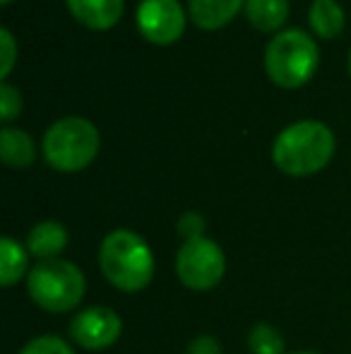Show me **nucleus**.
I'll use <instances>...</instances> for the list:
<instances>
[{
	"label": "nucleus",
	"instance_id": "f257e3e1",
	"mask_svg": "<svg viewBox=\"0 0 351 354\" xmlns=\"http://www.w3.org/2000/svg\"><path fill=\"white\" fill-rule=\"evenodd\" d=\"M99 268L108 284L128 294L142 292L154 277V253L140 234L113 229L99 248Z\"/></svg>",
	"mask_w": 351,
	"mask_h": 354
},
{
	"label": "nucleus",
	"instance_id": "f03ea898",
	"mask_svg": "<svg viewBox=\"0 0 351 354\" xmlns=\"http://www.w3.org/2000/svg\"><path fill=\"white\" fill-rule=\"evenodd\" d=\"M334 136L320 121H299L286 126L272 145V162L289 176H310L330 164Z\"/></svg>",
	"mask_w": 351,
	"mask_h": 354
},
{
	"label": "nucleus",
	"instance_id": "7ed1b4c3",
	"mask_svg": "<svg viewBox=\"0 0 351 354\" xmlns=\"http://www.w3.org/2000/svg\"><path fill=\"white\" fill-rule=\"evenodd\" d=\"M27 292L37 306L48 313H68L85 299V272L70 261H39L27 275Z\"/></svg>",
	"mask_w": 351,
	"mask_h": 354
},
{
	"label": "nucleus",
	"instance_id": "20e7f679",
	"mask_svg": "<svg viewBox=\"0 0 351 354\" xmlns=\"http://www.w3.org/2000/svg\"><path fill=\"white\" fill-rule=\"evenodd\" d=\"M43 157L58 171H82L99 154V131L82 116L58 118L43 133Z\"/></svg>",
	"mask_w": 351,
	"mask_h": 354
},
{
	"label": "nucleus",
	"instance_id": "39448f33",
	"mask_svg": "<svg viewBox=\"0 0 351 354\" xmlns=\"http://www.w3.org/2000/svg\"><path fill=\"white\" fill-rule=\"evenodd\" d=\"M318 68V44L303 29L274 34L265 48V71L279 87H301Z\"/></svg>",
	"mask_w": 351,
	"mask_h": 354
},
{
	"label": "nucleus",
	"instance_id": "423d86ee",
	"mask_svg": "<svg viewBox=\"0 0 351 354\" xmlns=\"http://www.w3.org/2000/svg\"><path fill=\"white\" fill-rule=\"evenodd\" d=\"M226 272V256L221 246L212 239L183 241L176 253V275L183 287L192 292H207L221 282Z\"/></svg>",
	"mask_w": 351,
	"mask_h": 354
},
{
	"label": "nucleus",
	"instance_id": "0eeeda50",
	"mask_svg": "<svg viewBox=\"0 0 351 354\" xmlns=\"http://www.w3.org/2000/svg\"><path fill=\"white\" fill-rule=\"evenodd\" d=\"M137 29L152 44H174L185 32V12L178 0H142L137 5Z\"/></svg>",
	"mask_w": 351,
	"mask_h": 354
},
{
	"label": "nucleus",
	"instance_id": "6e6552de",
	"mask_svg": "<svg viewBox=\"0 0 351 354\" xmlns=\"http://www.w3.org/2000/svg\"><path fill=\"white\" fill-rule=\"evenodd\" d=\"M123 321L108 306H89L70 321V337L85 350H106L121 337Z\"/></svg>",
	"mask_w": 351,
	"mask_h": 354
},
{
	"label": "nucleus",
	"instance_id": "1a4fd4ad",
	"mask_svg": "<svg viewBox=\"0 0 351 354\" xmlns=\"http://www.w3.org/2000/svg\"><path fill=\"white\" fill-rule=\"evenodd\" d=\"M66 3L72 17L89 29H111L126 8L123 0H66Z\"/></svg>",
	"mask_w": 351,
	"mask_h": 354
},
{
	"label": "nucleus",
	"instance_id": "9d476101",
	"mask_svg": "<svg viewBox=\"0 0 351 354\" xmlns=\"http://www.w3.org/2000/svg\"><path fill=\"white\" fill-rule=\"evenodd\" d=\"M68 246V232L61 222L46 219L29 229L27 234V251L39 261H51L58 258Z\"/></svg>",
	"mask_w": 351,
	"mask_h": 354
},
{
	"label": "nucleus",
	"instance_id": "9b49d317",
	"mask_svg": "<svg viewBox=\"0 0 351 354\" xmlns=\"http://www.w3.org/2000/svg\"><path fill=\"white\" fill-rule=\"evenodd\" d=\"M245 0H188L192 22L200 29H219L236 17Z\"/></svg>",
	"mask_w": 351,
	"mask_h": 354
},
{
	"label": "nucleus",
	"instance_id": "f8f14e48",
	"mask_svg": "<svg viewBox=\"0 0 351 354\" xmlns=\"http://www.w3.org/2000/svg\"><path fill=\"white\" fill-rule=\"evenodd\" d=\"M0 159L12 169H24L37 159V145L32 136L19 128L5 126L0 131Z\"/></svg>",
	"mask_w": 351,
	"mask_h": 354
},
{
	"label": "nucleus",
	"instance_id": "ddd939ff",
	"mask_svg": "<svg viewBox=\"0 0 351 354\" xmlns=\"http://www.w3.org/2000/svg\"><path fill=\"white\" fill-rule=\"evenodd\" d=\"M245 17L260 32H277L289 17V0H245Z\"/></svg>",
	"mask_w": 351,
	"mask_h": 354
},
{
	"label": "nucleus",
	"instance_id": "4468645a",
	"mask_svg": "<svg viewBox=\"0 0 351 354\" xmlns=\"http://www.w3.org/2000/svg\"><path fill=\"white\" fill-rule=\"evenodd\" d=\"M310 27L318 37L323 39H334L342 34L344 29V10L337 0H313L310 5Z\"/></svg>",
	"mask_w": 351,
	"mask_h": 354
},
{
	"label": "nucleus",
	"instance_id": "2eb2a0df",
	"mask_svg": "<svg viewBox=\"0 0 351 354\" xmlns=\"http://www.w3.org/2000/svg\"><path fill=\"white\" fill-rule=\"evenodd\" d=\"M27 251L12 236L0 239V284L14 287L27 272Z\"/></svg>",
	"mask_w": 351,
	"mask_h": 354
},
{
	"label": "nucleus",
	"instance_id": "dca6fc26",
	"mask_svg": "<svg viewBox=\"0 0 351 354\" xmlns=\"http://www.w3.org/2000/svg\"><path fill=\"white\" fill-rule=\"evenodd\" d=\"M250 354H284V337L270 323H255L248 333Z\"/></svg>",
	"mask_w": 351,
	"mask_h": 354
},
{
	"label": "nucleus",
	"instance_id": "f3484780",
	"mask_svg": "<svg viewBox=\"0 0 351 354\" xmlns=\"http://www.w3.org/2000/svg\"><path fill=\"white\" fill-rule=\"evenodd\" d=\"M17 354H75L72 347L58 335H39L29 340Z\"/></svg>",
	"mask_w": 351,
	"mask_h": 354
},
{
	"label": "nucleus",
	"instance_id": "a211bd4d",
	"mask_svg": "<svg viewBox=\"0 0 351 354\" xmlns=\"http://www.w3.org/2000/svg\"><path fill=\"white\" fill-rule=\"evenodd\" d=\"M19 111H22L19 89L8 82H0V118H3V123H10L14 116H19Z\"/></svg>",
	"mask_w": 351,
	"mask_h": 354
},
{
	"label": "nucleus",
	"instance_id": "6ab92c4d",
	"mask_svg": "<svg viewBox=\"0 0 351 354\" xmlns=\"http://www.w3.org/2000/svg\"><path fill=\"white\" fill-rule=\"evenodd\" d=\"M205 227H207L205 217H202L200 212H192V210L183 212L181 217H178V224H176V229H178V234H181L183 241L202 239V234H205Z\"/></svg>",
	"mask_w": 351,
	"mask_h": 354
},
{
	"label": "nucleus",
	"instance_id": "aec40b11",
	"mask_svg": "<svg viewBox=\"0 0 351 354\" xmlns=\"http://www.w3.org/2000/svg\"><path fill=\"white\" fill-rule=\"evenodd\" d=\"M0 44H3V68H0V77H5L10 75V71H12L14 66V58H17V46H14V39L12 34H10V29H0Z\"/></svg>",
	"mask_w": 351,
	"mask_h": 354
},
{
	"label": "nucleus",
	"instance_id": "412c9836",
	"mask_svg": "<svg viewBox=\"0 0 351 354\" xmlns=\"http://www.w3.org/2000/svg\"><path fill=\"white\" fill-rule=\"evenodd\" d=\"M185 354H221V345H219V340L212 335H197L195 340L188 345Z\"/></svg>",
	"mask_w": 351,
	"mask_h": 354
},
{
	"label": "nucleus",
	"instance_id": "4be33fe9",
	"mask_svg": "<svg viewBox=\"0 0 351 354\" xmlns=\"http://www.w3.org/2000/svg\"><path fill=\"white\" fill-rule=\"evenodd\" d=\"M291 354H320V352H313V350H299V352H291Z\"/></svg>",
	"mask_w": 351,
	"mask_h": 354
},
{
	"label": "nucleus",
	"instance_id": "5701e85b",
	"mask_svg": "<svg viewBox=\"0 0 351 354\" xmlns=\"http://www.w3.org/2000/svg\"><path fill=\"white\" fill-rule=\"evenodd\" d=\"M349 73H351V53H349Z\"/></svg>",
	"mask_w": 351,
	"mask_h": 354
},
{
	"label": "nucleus",
	"instance_id": "b1692460",
	"mask_svg": "<svg viewBox=\"0 0 351 354\" xmlns=\"http://www.w3.org/2000/svg\"><path fill=\"white\" fill-rule=\"evenodd\" d=\"M8 3H12V0H3V5H8Z\"/></svg>",
	"mask_w": 351,
	"mask_h": 354
}]
</instances>
